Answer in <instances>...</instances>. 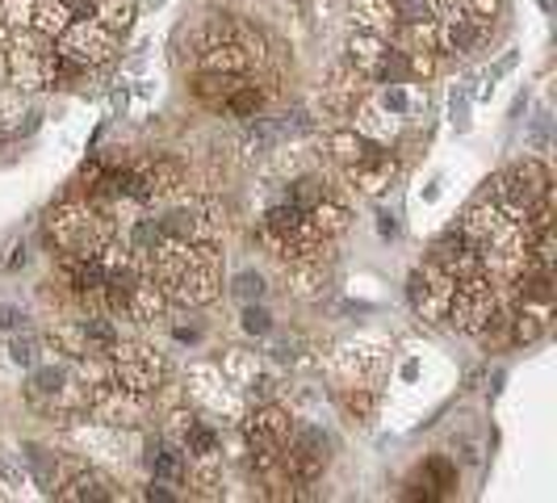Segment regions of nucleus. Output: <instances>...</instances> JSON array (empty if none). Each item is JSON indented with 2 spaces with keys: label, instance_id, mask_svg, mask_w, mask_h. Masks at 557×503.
<instances>
[{
  "label": "nucleus",
  "instance_id": "obj_26",
  "mask_svg": "<svg viewBox=\"0 0 557 503\" xmlns=\"http://www.w3.org/2000/svg\"><path fill=\"white\" fill-rule=\"evenodd\" d=\"M357 131H361L364 139L382 143V139H394V131H398V122L386 118L382 106H369V97H364L361 106H357Z\"/></svg>",
  "mask_w": 557,
  "mask_h": 503
},
{
  "label": "nucleus",
  "instance_id": "obj_33",
  "mask_svg": "<svg viewBox=\"0 0 557 503\" xmlns=\"http://www.w3.org/2000/svg\"><path fill=\"white\" fill-rule=\"evenodd\" d=\"M34 17V0H0V22L9 29H29Z\"/></svg>",
  "mask_w": 557,
  "mask_h": 503
},
{
  "label": "nucleus",
  "instance_id": "obj_35",
  "mask_svg": "<svg viewBox=\"0 0 557 503\" xmlns=\"http://www.w3.org/2000/svg\"><path fill=\"white\" fill-rule=\"evenodd\" d=\"M391 4L398 9L403 22H423V17H432V0H391Z\"/></svg>",
  "mask_w": 557,
  "mask_h": 503
},
{
  "label": "nucleus",
  "instance_id": "obj_7",
  "mask_svg": "<svg viewBox=\"0 0 557 503\" xmlns=\"http://www.w3.org/2000/svg\"><path fill=\"white\" fill-rule=\"evenodd\" d=\"M147 398L151 394L126 391L113 378H101L97 387H88V416L97 419V424H106V428H139L147 412H151Z\"/></svg>",
  "mask_w": 557,
  "mask_h": 503
},
{
  "label": "nucleus",
  "instance_id": "obj_14",
  "mask_svg": "<svg viewBox=\"0 0 557 503\" xmlns=\"http://www.w3.org/2000/svg\"><path fill=\"white\" fill-rule=\"evenodd\" d=\"M491 17H441L436 22V51L445 56H470L491 38Z\"/></svg>",
  "mask_w": 557,
  "mask_h": 503
},
{
  "label": "nucleus",
  "instance_id": "obj_36",
  "mask_svg": "<svg viewBox=\"0 0 557 503\" xmlns=\"http://www.w3.org/2000/svg\"><path fill=\"white\" fill-rule=\"evenodd\" d=\"M244 332H251V335H269V332H273V319H269V310H264V307H248V310H244Z\"/></svg>",
  "mask_w": 557,
  "mask_h": 503
},
{
  "label": "nucleus",
  "instance_id": "obj_37",
  "mask_svg": "<svg viewBox=\"0 0 557 503\" xmlns=\"http://www.w3.org/2000/svg\"><path fill=\"white\" fill-rule=\"evenodd\" d=\"M235 294H239V298H260V294H264V281L256 278V273H239V278H235Z\"/></svg>",
  "mask_w": 557,
  "mask_h": 503
},
{
  "label": "nucleus",
  "instance_id": "obj_16",
  "mask_svg": "<svg viewBox=\"0 0 557 503\" xmlns=\"http://www.w3.org/2000/svg\"><path fill=\"white\" fill-rule=\"evenodd\" d=\"M194 387H189V394H194L197 403L210 412V416H239V398L226 391L223 373L219 369H194V378H189Z\"/></svg>",
  "mask_w": 557,
  "mask_h": 503
},
{
  "label": "nucleus",
  "instance_id": "obj_10",
  "mask_svg": "<svg viewBox=\"0 0 557 503\" xmlns=\"http://www.w3.org/2000/svg\"><path fill=\"white\" fill-rule=\"evenodd\" d=\"M335 369L348 387H377V378L386 369V353L377 340H348L335 353Z\"/></svg>",
  "mask_w": 557,
  "mask_h": 503
},
{
  "label": "nucleus",
  "instance_id": "obj_30",
  "mask_svg": "<svg viewBox=\"0 0 557 503\" xmlns=\"http://www.w3.org/2000/svg\"><path fill=\"white\" fill-rule=\"evenodd\" d=\"M323 197H327V189H323V176H298V181H289V189H285V201H294L298 210L319 206Z\"/></svg>",
  "mask_w": 557,
  "mask_h": 503
},
{
  "label": "nucleus",
  "instance_id": "obj_2",
  "mask_svg": "<svg viewBox=\"0 0 557 503\" xmlns=\"http://www.w3.org/2000/svg\"><path fill=\"white\" fill-rule=\"evenodd\" d=\"M47 231L59 244V252H76V256H97L101 244L113 235L106 210L97 201H88V197L59 201L55 210H51V219H47Z\"/></svg>",
  "mask_w": 557,
  "mask_h": 503
},
{
  "label": "nucleus",
  "instance_id": "obj_17",
  "mask_svg": "<svg viewBox=\"0 0 557 503\" xmlns=\"http://www.w3.org/2000/svg\"><path fill=\"white\" fill-rule=\"evenodd\" d=\"M348 13H352V26L364 34H377V38H391L403 22L391 0H348Z\"/></svg>",
  "mask_w": 557,
  "mask_h": 503
},
{
  "label": "nucleus",
  "instance_id": "obj_21",
  "mask_svg": "<svg viewBox=\"0 0 557 503\" xmlns=\"http://www.w3.org/2000/svg\"><path fill=\"white\" fill-rule=\"evenodd\" d=\"M147 466H151V475L160 478V482H181V478L189 475L185 453L172 445V441H151V449H147Z\"/></svg>",
  "mask_w": 557,
  "mask_h": 503
},
{
  "label": "nucleus",
  "instance_id": "obj_22",
  "mask_svg": "<svg viewBox=\"0 0 557 503\" xmlns=\"http://www.w3.org/2000/svg\"><path fill=\"white\" fill-rule=\"evenodd\" d=\"M244 81H248V76H226V72H197L194 97H197V101H206V106H214V110H223V101Z\"/></svg>",
  "mask_w": 557,
  "mask_h": 503
},
{
  "label": "nucleus",
  "instance_id": "obj_1",
  "mask_svg": "<svg viewBox=\"0 0 557 503\" xmlns=\"http://www.w3.org/2000/svg\"><path fill=\"white\" fill-rule=\"evenodd\" d=\"M55 38H47L38 29H9V38H4V81H13L17 93L51 88L55 84Z\"/></svg>",
  "mask_w": 557,
  "mask_h": 503
},
{
  "label": "nucleus",
  "instance_id": "obj_18",
  "mask_svg": "<svg viewBox=\"0 0 557 503\" xmlns=\"http://www.w3.org/2000/svg\"><path fill=\"white\" fill-rule=\"evenodd\" d=\"M143 185H147V201H172L185 189V164L181 160H156V164L139 168Z\"/></svg>",
  "mask_w": 557,
  "mask_h": 503
},
{
  "label": "nucleus",
  "instance_id": "obj_4",
  "mask_svg": "<svg viewBox=\"0 0 557 503\" xmlns=\"http://www.w3.org/2000/svg\"><path fill=\"white\" fill-rule=\"evenodd\" d=\"M495 310H499V285L486 273H470V278H457V285H453L445 319L457 332L482 335L486 323L495 319Z\"/></svg>",
  "mask_w": 557,
  "mask_h": 503
},
{
  "label": "nucleus",
  "instance_id": "obj_32",
  "mask_svg": "<svg viewBox=\"0 0 557 503\" xmlns=\"http://www.w3.org/2000/svg\"><path fill=\"white\" fill-rule=\"evenodd\" d=\"M344 412L357 419V424H369L373 412H377V391L373 387H348L344 391Z\"/></svg>",
  "mask_w": 557,
  "mask_h": 503
},
{
  "label": "nucleus",
  "instance_id": "obj_15",
  "mask_svg": "<svg viewBox=\"0 0 557 503\" xmlns=\"http://www.w3.org/2000/svg\"><path fill=\"white\" fill-rule=\"evenodd\" d=\"M344 172H348L352 189H361V194L377 197L394 181V172H398V160H394L391 151H382V143H377V147H373V151L364 156L361 164L344 168Z\"/></svg>",
  "mask_w": 557,
  "mask_h": 503
},
{
  "label": "nucleus",
  "instance_id": "obj_40",
  "mask_svg": "<svg viewBox=\"0 0 557 503\" xmlns=\"http://www.w3.org/2000/svg\"><path fill=\"white\" fill-rule=\"evenodd\" d=\"M147 500H160V503H168V500H172V495H168V491H160V487H151V491H147Z\"/></svg>",
  "mask_w": 557,
  "mask_h": 503
},
{
  "label": "nucleus",
  "instance_id": "obj_3",
  "mask_svg": "<svg viewBox=\"0 0 557 503\" xmlns=\"http://www.w3.org/2000/svg\"><path fill=\"white\" fill-rule=\"evenodd\" d=\"M160 231L185 240V244H219V235H223V210L210 197L189 194V185H185L164 210Z\"/></svg>",
  "mask_w": 557,
  "mask_h": 503
},
{
  "label": "nucleus",
  "instance_id": "obj_13",
  "mask_svg": "<svg viewBox=\"0 0 557 503\" xmlns=\"http://www.w3.org/2000/svg\"><path fill=\"white\" fill-rule=\"evenodd\" d=\"M364 97H369V76L357 72L348 59L344 63H335L332 72H327V84H323V101H327V110L335 118H348V113H357Z\"/></svg>",
  "mask_w": 557,
  "mask_h": 503
},
{
  "label": "nucleus",
  "instance_id": "obj_8",
  "mask_svg": "<svg viewBox=\"0 0 557 503\" xmlns=\"http://www.w3.org/2000/svg\"><path fill=\"white\" fill-rule=\"evenodd\" d=\"M168 294V303H181V307H206L219 298L223 290V278H219V252L206 248L194 265H185L176 278L160 281Z\"/></svg>",
  "mask_w": 557,
  "mask_h": 503
},
{
  "label": "nucleus",
  "instance_id": "obj_34",
  "mask_svg": "<svg viewBox=\"0 0 557 503\" xmlns=\"http://www.w3.org/2000/svg\"><path fill=\"white\" fill-rule=\"evenodd\" d=\"M38 340L34 335H13V344H9V357H13V365H22V369H34L38 365Z\"/></svg>",
  "mask_w": 557,
  "mask_h": 503
},
{
  "label": "nucleus",
  "instance_id": "obj_19",
  "mask_svg": "<svg viewBox=\"0 0 557 503\" xmlns=\"http://www.w3.org/2000/svg\"><path fill=\"white\" fill-rule=\"evenodd\" d=\"M59 500H72V503H106L113 500V487L106 475H97V470H81V475L63 478V487H59Z\"/></svg>",
  "mask_w": 557,
  "mask_h": 503
},
{
  "label": "nucleus",
  "instance_id": "obj_23",
  "mask_svg": "<svg viewBox=\"0 0 557 503\" xmlns=\"http://www.w3.org/2000/svg\"><path fill=\"white\" fill-rule=\"evenodd\" d=\"M307 214H310V226H314L323 240H339V235L348 231V219H352L348 206H339V201H332V197H323L319 206H310Z\"/></svg>",
  "mask_w": 557,
  "mask_h": 503
},
{
  "label": "nucleus",
  "instance_id": "obj_11",
  "mask_svg": "<svg viewBox=\"0 0 557 503\" xmlns=\"http://www.w3.org/2000/svg\"><path fill=\"white\" fill-rule=\"evenodd\" d=\"M453 273H445L436 260H428L423 269H419L416 278H411V303H416L419 319H428V323H441L448 310V298H453Z\"/></svg>",
  "mask_w": 557,
  "mask_h": 503
},
{
  "label": "nucleus",
  "instance_id": "obj_12",
  "mask_svg": "<svg viewBox=\"0 0 557 503\" xmlns=\"http://www.w3.org/2000/svg\"><path fill=\"white\" fill-rule=\"evenodd\" d=\"M289 432H294V419H289V412H281L277 403L256 407V416H248V424H244L251 453H281Z\"/></svg>",
  "mask_w": 557,
  "mask_h": 503
},
{
  "label": "nucleus",
  "instance_id": "obj_24",
  "mask_svg": "<svg viewBox=\"0 0 557 503\" xmlns=\"http://www.w3.org/2000/svg\"><path fill=\"white\" fill-rule=\"evenodd\" d=\"M72 22H76V17L67 13V4H63V0H34V17H29V29L47 34V38H59V34L72 26Z\"/></svg>",
  "mask_w": 557,
  "mask_h": 503
},
{
  "label": "nucleus",
  "instance_id": "obj_20",
  "mask_svg": "<svg viewBox=\"0 0 557 503\" xmlns=\"http://www.w3.org/2000/svg\"><path fill=\"white\" fill-rule=\"evenodd\" d=\"M285 281H289V290L298 298H323L327 294V269H323V260H289Z\"/></svg>",
  "mask_w": 557,
  "mask_h": 503
},
{
  "label": "nucleus",
  "instance_id": "obj_31",
  "mask_svg": "<svg viewBox=\"0 0 557 503\" xmlns=\"http://www.w3.org/2000/svg\"><path fill=\"white\" fill-rule=\"evenodd\" d=\"M419 482H423L432 495H445V491H453V487H457V470H453V462H445V457H432V462L423 466Z\"/></svg>",
  "mask_w": 557,
  "mask_h": 503
},
{
  "label": "nucleus",
  "instance_id": "obj_5",
  "mask_svg": "<svg viewBox=\"0 0 557 503\" xmlns=\"http://www.w3.org/2000/svg\"><path fill=\"white\" fill-rule=\"evenodd\" d=\"M486 194L495 197L511 219H524L545 197H554V189H549V168L541 164V160H524V164L507 168L503 176H495Z\"/></svg>",
  "mask_w": 557,
  "mask_h": 503
},
{
  "label": "nucleus",
  "instance_id": "obj_6",
  "mask_svg": "<svg viewBox=\"0 0 557 503\" xmlns=\"http://www.w3.org/2000/svg\"><path fill=\"white\" fill-rule=\"evenodd\" d=\"M117 38L110 26H101L97 17H76L72 26L55 38V51L72 63H84V68H106L113 56H117Z\"/></svg>",
  "mask_w": 557,
  "mask_h": 503
},
{
  "label": "nucleus",
  "instance_id": "obj_39",
  "mask_svg": "<svg viewBox=\"0 0 557 503\" xmlns=\"http://www.w3.org/2000/svg\"><path fill=\"white\" fill-rule=\"evenodd\" d=\"M17 323H22V310L0 307V328H4V332H17Z\"/></svg>",
  "mask_w": 557,
  "mask_h": 503
},
{
  "label": "nucleus",
  "instance_id": "obj_28",
  "mask_svg": "<svg viewBox=\"0 0 557 503\" xmlns=\"http://www.w3.org/2000/svg\"><path fill=\"white\" fill-rule=\"evenodd\" d=\"M26 462H29V470H34V478L42 482V491H51V495H55L59 487H63V470H59L55 457H51L42 445H26Z\"/></svg>",
  "mask_w": 557,
  "mask_h": 503
},
{
  "label": "nucleus",
  "instance_id": "obj_25",
  "mask_svg": "<svg viewBox=\"0 0 557 503\" xmlns=\"http://www.w3.org/2000/svg\"><path fill=\"white\" fill-rule=\"evenodd\" d=\"M327 143H332V156H335V160H339L344 168L361 164L364 156H369V151L377 147L373 139H364V135L357 131V126H352V131H332V139H327Z\"/></svg>",
  "mask_w": 557,
  "mask_h": 503
},
{
  "label": "nucleus",
  "instance_id": "obj_27",
  "mask_svg": "<svg viewBox=\"0 0 557 503\" xmlns=\"http://www.w3.org/2000/svg\"><path fill=\"white\" fill-rule=\"evenodd\" d=\"M92 17L113 34H126L135 26V0H92Z\"/></svg>",
  "mask_w": 557,
  "mask_h": 503
},
{
  "label": "nucleus",
  "instance_id": "obj_9",
  "mask_svg": "<svg viewBox=\"0 0 557 503\" xmlns=\"http://www.w3.org/2000/svg\"><path fill=\"white\" fill-rule=\"evenodd\" d=\"M110 365V378L126 391L156 394L160 382H164V357L156 348H147V344H113Z\"/></svg>",
  "mask_w": 557,
  "mask_h": 503
},
{
  "label": "nucleus",
  "instance_id": "obj_29",
  "mask_svg": "<svg viewBox=\"0 0 557 503\" xmlns=\"http://www.w3.org/2000/svg\"><path fill=\"white\" fill-rule=\"evenodd\" d=\"M226 113H235V118H256V113L264 110V88H256V81H244L231 97L223 101Z\"/></svg>",
  "mask_w": 557,
  "mask_h": 503
},
{
  "label": "nucleus",
  "instance_id": "obj_38",
  "mask_svg": "<svg viewBox=\"0 0 557 503\" xmlns=\"http://www.w3.org/2000/svg\"><path fill=\"white\" fill-rule=\"evenodd\" d=\"M9 118H22V101H17V93L0 88V122H9Z\"/></svg>",
  "mask_w": 557,
  "mask_h": 503
}]
</instances>
